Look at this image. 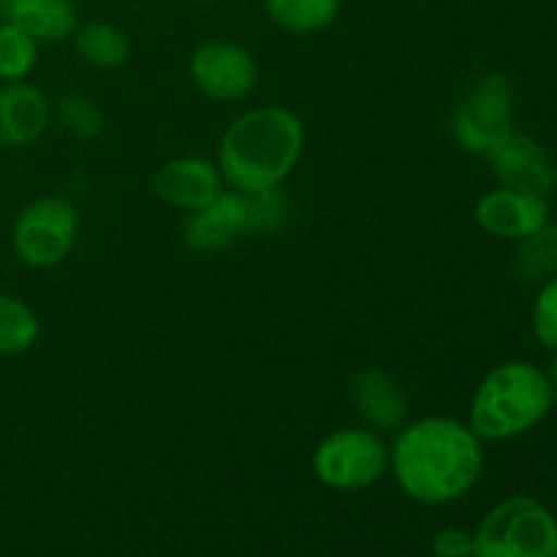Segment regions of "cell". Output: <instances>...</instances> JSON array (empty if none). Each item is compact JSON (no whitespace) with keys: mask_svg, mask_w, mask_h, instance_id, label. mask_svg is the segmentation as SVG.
<instances>
[{"mask_svg":"<svg viewBox=\"0 0 557 557\" xmlns=\"http://www.w3.org/2000/svg\"><path fill=\"white\" fill-rule=\"evenodd\" d=\"M188 76L196 90L215 103H239L259 87V63L237 41L212 38L190 52Z\"/></svg>","mask_w":557,"mask_h":557,"instance_id":"cell-8","label":"cell"},{"mask_svg":"<svg viewBox=\"0 0 557 557\" xmlns=\"http://www.w3.org/2000/svg\"><path fill=\"white\" fill-rule=\"evenodd\" d=\"M555 190H557V188H555Z\"/></svg>","mask_w":557,"mask_h":557,"instance_id":"cell-28","label":"cell"},{"mask_svg":"<svg viewBox=\"0 0 557 557\" xmlns=\"http://www.w3.org/2000/svg\"><path fill=\"white\" fill-rule=\"evenodd\" d=\"M313 476L335 493H359L379 484L389 471V444L364 424L332 430L310 457Z\"/></svg>","mask_w":557,"mask_h":557,"instance_id":"cell-5","label":"cell"},{"mask_svg":"<svg viewBox=\"0 0 557 557\" xmlns=\"http://www.w3.org/2000/svg\"><path fill=\"white\" fill-rule=\"evenodd\" d=\"M343 0H264L272 25L294 36H310L335 22Z\"/></svg>","mask_w":557,"mask_h":557,"instance_id":"cell-17","label":"cell"},{"mask_svg":"<svg viewBox=\"0 0 557 557\" xmlns=\"http://www.w3.org/2000/svg\"><path fill=\"white\" fill-rule=\"evenodd\" d=\"M74 41V52L85 65L96 71H114L123 69L131 58V41L117 25L103 20L85 22L71 36Z\"/></svg>","mask_w":557,"mask_h":557,"instance_id":"cell-16","label":"cell"},{"mask_svg":"<svg viewBox=\"0 0 557 557\" xmlns=\"http://www.w3.org/2000/svg\"><path fill=\"white\" fill-rule=\"evenodd\" d=\"M531 324L539 346L557 354V275L539 286L531 308Z\"/></svg>","mask_w":557,"mask_h":557,"instance_id":"cell-23","label":"cell"},{"mask_svg":"<svg viewBox=\"0 0 557 557\" xmlns=\"http://www.w3.org/2000/svg\"><path fill=\"white\" fill-rule=\"evenodd\" d=\"M348 397L364 428L375 433H397L408 422V395L400 381L384 368H359L348 381Z\"/></svg>","mask_w":557,"mask_h":557,"instance_id":"cell-13","label":"cell"},{"mask_svg":"<svg viewBox=\"0 0 557 557\" xmlns=\"http://www.w3.org/2000/svg\"><path fill=\"white\" fill-rule=\"evenodd\" d=\"M547 370L528 359H509L484 373L468 406V428L484 444H504L549 417L555 406Z\"/></svg>","mask_w":557,"mask_h":557,"instance_id":"cell-3","label":"cell"},{"mask_svg":"<svg viewBox=\"0 0 557 557\" xmlns=\"http://www.w3.org/2000/svg\"><path fill=\"white\" fill-rule=\"evenodd\" d=\"M389 471L397 487L424 506L466 498L484 471V441L455 417L413 419L395 433Z\"/></svg>","mask_w":557,"mask_h":557,"instance_id":"cell-1","label":"cell"},{"mask_svg":"<svg viewBox=\"0 0 557 557\" xmlns=\"http://www.w3.org/2000/svg\"><path fill=\"white\" fill-rule=\"evenodd\" d=\"M41 337V321L25 299L0 292V357L27 354Z\"/></svg>","mask_w":557,"mask_h":557,"instance_id":"cell-19","label":"cell"},{"mask_svg":"<svg viewBox=\"0 0 557 557\" xmlns=\"http://www.w3.org/2000/svg\"><path fill=\"white\" fill-rule=\"evenodd\" d=\"M248 234V199L239 190H221L190 210L183 221V245L194 253H215Z\"/></svg>","mask_w":557,"mask_h":557,"instance_id":"cell-12","label":"cell"},{"mask_svg":"<svg viewBox=\"0 0 557 557\" xmlns=\"http://www.w3.org/2000/svg\"><path fill=\"white\" fill-rule=\"evenodd\" d=\"M433 557H471L473 553V533L466 528H441L430 542Z\"/></svg>","mask_w":557,"mask_h":557,"instance_id":"cell-24","label":"cell"},{"mask_svg":"<svg viewBox=\"0 0 557 557\" xmlns=\"http://www.w3.org/2000/svg\"><path fill=\"white\" fill-rule=\"evenodd\" d=\"M52 123V103L30 82L0 85V150L30 147L47 134Z\"/></svg>","mask_w":557,"mask_h":557,"instance_id":"cell-14","label":"cell"},{"mask_svg":"<svg viewBox=\"0 0 557 557\" xmlns=\"http://www.w3.org/2000/svg\"><path fill=\"white\" fill-rule=\"evenodd\" d=\"M3 20H5V16H3V3H0V25H3Z\"/></svg>","mask_w":557,"mask_h":557,"instance_id":"cell-27","label":"cell"},{"mask_svg":"<svg viewBox=\"0 0 557 557\" xmlns=\"http://www.w3.org/2000/svg\"><path fill=\"white\" fill-rule=\"evenodd\" d=\"M248 199V234L272 237L288 223V199L281 188L264 194H245Z\"/></svg>","mask_w":557,"mask_h":557,"instance_id":"cell-22","label":"cell"},{"mask_svg":"<svg viewBox=\"0 0 557 557\" xmlns=\"http://www.w3.org/2000/svg\"><path fill=\"white\" fill-rule=\"evenodd\" d=\"M0 3L5 20L30 33L38 44L65 41L79 27V16L71 0H0Z\"/></svg>","mask_w":557,"mask_h":557,"instance_id":"cell-15","label":"cell"},{"mask_svg":"<svg viewBox=\"0 0 557 557\" xmlns=\"http://www.w3.org/2000/svg\"><path fill=\"white\" fill-rule=\"evenodd\" d=\"M449 134L468 156L479 158H487L515 134V87L509 76L498 71L479 76L451 109Z\"/></svg>","mask_w":557,"mask_h":557,"instance_id":"cell-6","label":"cell"},{"mask_svg":"<svg viewBox=\"0 0 557 557\" xmlns=\"http://www.w3.org/2000/svg\"><path fill=\"white\" fill-rule=\"evenodd\" d=\"M547 379H549V386H553L555 400H557V354H555L553 362H549V368H547Z\"/></svg>","mask_w":557,"mask_h":557,"instance_id":"cell-25","label":"cell"},{"mask_svg":"<svg viewBox=\"0 0 557 557\" xmlns=\"http://www.w3.org/2000/svg\"><path fill=\"white\" fill-rule=\"evenodd\" d=\"M79 239V212L65 196H38L25 205L11 228V248L20 264L52 270L63 264Z\"/></svg>","mask_w":557,"mask_h":557,"instance_id":"cell-7","label":"cell"},{"mask_svg":"<svg viewBox=\"0 0 557 557\" xmlns=\"http://www.w3.org/2000/svg\"><path fill=\"white\" fill-rule=\"evenodd\" d=\"M190 3H199V5H210V3H221V0H190Z\"/></svg>","mask_w":557,"mask_h":557,"instance_id":"cell-26","label":"cell"},{"mask_svg":"<svg viewBox=\"0 0 557 557\" xmlns=\"http://www.w3.org/2000/svg\"><path fill=\"white\" fill-rule=\"evenodd\" d=\"M493 177L504 188L522 190V194H536L547 199L557 188V166L547 147L533 136L515 134L506 136L498 147L487 156Z\"/></svg>","mask_w":557,"mask_h":557,"instance_id":"cell-9","label":"cell"},{"mask_svg":"<svg viewBox=\"0 0 557 557\" xmlns=\"http://www.w3.org/2000/svg\"><path fill=\"white\" fill-rule=\"evenodd\" d=\"M221 169L215 161L205 156H180L169 158L152 172L150 188L163 205L174 210H199L223 190Z\"/></svg>","mask_w":557,"mask_h":557,"instance_id":"cell-11","label":"cell"},{"mask_svg":"<svg viewBox=\"0 0 557 557\" xmlns=\"http://www.w3.org/2000/svg\"><path fill=\"white\" fill-rule=\"evenodd\" d=\"M471 557H557V517L531 495H509L476 525Z\"/></svg>","mask_w":557,"mask_h":557,"instance_id":"cell-4","label":"cell"},{"mask_svg":"<svg viewBox=\"0 0 557 557\" xmlns=\"http://www.w3.org/2000/svg\"><path fill=\"white\" fill-rule=\"evenodd\" d=\"M473 221L490 237L520 243L528 234L539 232L553 221V207L544 196L522 194V190L498 185L479 196L476 207H473Z\"/></svg>","mask_w":557,"mask_h":557,"instance_id":"cell-10","label":"cell"},{"mask_svg":"<svg viewBox=\"0 0 557 557\" xmlns=\"http://www.w3.org/2000/svg\"><path fill=\"white\" fill-rule=\"evenodd\" d=\"M515 275L525 286H542L557 275V223L549 221L547 226L517 243Z\"/></svg>","mask_w":557,"mask_h":557,"instance_id":"cell-18","label":"cell"},{"mask_svg":"<svg viewBox=\"0 0 557 557\" xmlns=\"http://www.w3.org/2000/svg\"><path fill=\"white\" fill-rule=\"evenodd\" d=\"M54 117H58L60 128L65 134L79 141L98 139L103 134V128H107L101 107L92 98L82 96V92H65L58 101V107H54Z\"/></svg>","mask_w":557,"mask_h":557,"instance_id":"cell-21","label":"cell"},{"mask_svg":"<svg viewBox=\"0 0 557 557\" xmlns=\"http://www.w3.org/2000/svg\"><path fill=\"white\" fill-rule=\"evenodd\" d=\"M38 65V41L14 22L0 25V82H25Z\"/></svg>","mask_w":557,"mask_h":557,"instance_id":"cell-20","label":"cell"},{"mask_svg":"<svg viewBox=\"0 0 557 557\" xmlns=\"http://www.w3.org/2000/svg\"><path fill=\"white\" fill-rule=\"evenodd\" d=\"M305 152V123L294 109L267 103L237 114L218 141L223 183L239 194H264L286 183Z\"/></svg>","mask_w":557,"mask_h":557,"instance_id":"cell-2","label":"cell"}]
</instances>
